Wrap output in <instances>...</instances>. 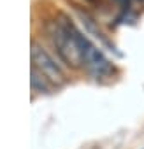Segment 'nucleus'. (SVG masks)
<instances>
[{"label":"nucleus","instance_id":"1","mask_svg":"<svg viewBox=\"0 0 144 149\" xmlns=\"http://www.w3.org/2000/svg\"><path fill=\"white\" fill-rule=\"evenodd\" d=\"M48 35L63 63H67L72 68L83 67V54H81L74 37L70 35V32L65 28V25L60 19L48 23Z\"/></svg>","mask_w":144,"mask_h":149},{"label":"nucleus","instance_id":"2","mask_svg":"<svg viewBox=\"0 0 144 149\" xmlns=\"http://www.w3.org/2000/svg\"><path fill=\"white\" fill-rule=\"evenodd\" d=\"M30 53H32V67H35L49 83H56V84L65 83V74H63L62 67L53 60V56L39 42H35V40L32 42Z\"/></svg>","mask_w":144,"mask_h":149},{"label":"nucleus","instance_id":"3","mask_svg":"<svg viewBox=\"0 0 144 149\" xmlns=\"http://www.w3.org/2000/svg\"><path fill=\"white\" fill-rule=\"evenodd\" d=\"M76 13L79 14V18H81V23H83V26H85V28L88 30V33H92V35H93L95 39H99V40H100V42H102L104 46H107V47H109V49H111L113 53H116L118 56H121V53H118V51H116L114 44H113V42H111V40H109V39H107L106 35H104V32H102V30L99 28L97 21H95V19H93V18H92V16H90L88 13L81 11L79 7H76Z\"/></svg>","mask_w":144,"mask_h":149},{"label":"nucleus","instance_id":"4","mask_svg":"<svg viewBox=\"0 0 144 149\" xmlns=\"http://www.w3.org/2000/svg\"><path fill=\"white\" fill-rule=\"evenodd\" d=\"M30 72H32L30 81H32V88H34V91H39V93H49V91H51V84H49V81L42 76V74H41L35 67H32Z\"/></svg>","mask_w":144,"mask_h":149},{"label":"nucleus","instance_id":"5","mask_svg":"<svg viewBox=\"0 0 144 149\" xmlns=\"http://www.w3.org/2000/svg\"><path fill=\"white\" fill-rule=\"evenodd\" d=\"M114 2H118L123 9H130V4H132V0H114Z\"/></svg>","mask_w":144,"mask_h":149},{"label":"nucleus","instance_id":"6","mask_svg":"<svg viewBox=\"0 0 144 149\" xmlns=\"http://www.w3.org/2000/svg\"><path fill=\"white\" fill-rule=\"evenodd\" d=\"M90 2H93V0H90Z\"/></svg>","mask_w":144,"mask_h":149},{"label":"nucleus","instance_id":"7","mask_svg":"<svg viewBox=\"0 0 144 149\" xmlns=\"http://www.w3.org/2000/svg\"><path fill=\"white\" fill-rule=\"evenodd\" d=\"M141 2H144V0H141Z\"/></svg>","mask_w":144,"mask_h":149}]
</instances>
